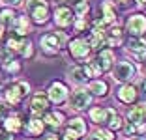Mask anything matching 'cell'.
Returning <instances> with one entry per match:
<instances>
[{
  "label": "cell",
  "mask_w": 146,
  "mask_h": 140,
  "mask_svg": "<svg viewBox=\"0 0 146 140\" xmlns=\"http://www.w3.org/2000/svg\"><path fill=\"white\" fill-rule=\"evenodd\" d=\"M30 93V84L25 81H19V82H13L11 86H8V88L4 90V99L8 105L11 106H17L23 103V99L26 97Z\"/></svg>",
  "instance_id": "cell-1"
},
{
  "label": "cell",
  "mask_w": 146,
  "mask_h": 140,
  "mask_svg": "<svg viewBox=\"0 0 146 140\" xmlns=\"http://www.w3.org/2000/svg\"><path fill=\"white\" fill-rule=\"evenodd\" d=\"M26 11L36 24H45L49 21L47 0H26Z\"/></svg>",
  "instance_id": "cell-2"
},
{
  "label": "cell",
  "mask_w": 146,
  "mask_h": 140,
  "mask_svg": "<svg viewBox=\"0 0 146 140\" xmlns=\"http://www.w3.org/2000/svg\"><path fill=\"white\" fill-rule=\"evenodd\" d=\"M112 79H114L116 82H122V84H127V82H131L135 79V75H137V69H135V65L131 64V62H114V65H112Z\"/></svg>",
  "instance_id": "cell-3"
},
{
  "label": "cell",
  "mask_w": 146,
  "mask_h": 140,
  "mask_svg": "<svg viewBox=\"0 0 146 140\" xmlns=\"http://www.w3.org/2000/svg\"><path fill=\"white\" fill-rule=\"evenodd\" d=\"M62 43H64V36L60 32H56V34H45L39 39V47H41V52L45 56H56L60 52Z\"/></svg>",
  "instance_id": "cell-4"
},
{
  "label": "cell",
  "mask_w": 146,
  "mask_h": 140,
  "mask_svg": "<svg viewBox=\"0 0 146 140\" xmlns=\"http://www.w3.org/2000/svg\"><path fill=\"white\" fill-rule=\"evenodd\" d=\"M90 103H92V93L86 88L73 90L71 97H69V106L73 110H86V106H90Z\"/></svg>",
  "instance_id": "cell-5"
},
{
  "label": "cell",
  "mask_w": 146,
  "mask_h": 140,
  "mask_svg": "<svg viewBox=\"0 0 146 140\" xmlns=\"http://www.w3.org/2000/svg\"><path fill=\"white\" fill-rule=\"evenodd\" d=\"M68 95H69L68 86H66L64 82H60V81L51 82V86L47 88V99L52 101V103H56V105L66 103V101H68Z\"/></svg>",
  "instance_id": "cell-6"
},
{
  "label": "cell",
  "mask_w": 146,
  "mask_h": 140,
  "mask_svg": "<svg viewBox=\"0 0 146 140\" xmlns=\"http://www.w3.org/2000/svg\"><path fill=\"white\" fill-rule=\"evenodd\" d=\"M68 51H69V54H71L75 60H88L92 49H90V45L86 43V39L75 38V39H71V41H69Z\"/></svg>",
  "instance_id": "cell-7"
},
{
  "label": "cell",
  "mask_w": 146,
  "mask_h": 140,
  "mask_svg": "<svg viewBox=\"0 0 146 140\" xmlns=\"http://www.w3.org/2000/svg\"><path fill=\"white\" fill-rule=\"evenodd\" d=\"M125 30L131 38H142L146 34V17L144 15H131L125 22Z\"/></svg>",
  "instance_id": "cell-8"
},
{
  "label": "cell",
  "mask_w": 146,
  "mask_h": 140,
  "mask_svg": "<svg viewBox=\"0 0 146 140\" xmlns=\"http://www.w3.org/2000/svg\"><path fill=\"white\" fill-rule=\"evenodd\" d=\"M75 22V15L68 6H58L54 9V24L60 26V28H68Z\"/></svg>",
  "instance_id": "cell-9"
},
{
  "label": "cell",
  "mask_w": 146,
  "mask_h": 140,
  "mask_svg": "<svg viewBox=\"0 0 146 140\" xmlns=\"http://www.w3.org/2000/svg\"><path fill=\"white\" fill-rule=\"evenodd\" d=\"M49 110V99L47 95L43 93H34L30 99V112L36 116V118H41V114Z\"/></svg>",
  "instance_id": "cell-10"
},
{
  "label": "cell",
  "mask_w": 146,
  "mask_h": 140,
  "mask_svg": "<svg viewBox=\"0 0 146 140\" xmlns=\"http://www.w3.org/2000/svg\"><path fill=\"white\" fill-rule=\"evenodd\" d=\"M127 52H131V56L139 62H146V41H142V38H131L127 43Z\"/></svg>",
  "instance_id": "cell-11"
},
{
  "label": "cell",
  "mask_w": 146,
  "mask_h": 140,
  "mask_svg": "<svg viewBox=\"0 0 146 140\" xmlns=\"http://www.w3.org/2000/svg\"><path fill=\"white\" fill-rule=\"evenodd\" d=\"M125 118H127L129 123H133V125H142L146 122V103H139V105L131 106L127 112H125Z\"/></svg>",
  "instance_id": "cell-12"
},
{
  "label": "cell",
  "mask_w": 146,
  "mask_h": 140,
  "mask_svg": "<svg viewBox=\"0 0 146 140\" xmlns=\"http://www.w3.org/2000/svg\"><path fill=\"white\" fill-rule=\"evenodd\" d=\"M116 97L120 99L122 103H125V105H131V103L137 101V88H135L133 84H122L120 88L116 90Z\"/></svg>",
  "instance_id": "cell-13"
},
{
  "label": "cell",
  "mask_w": 146,
  "mask_h": 140,
  "mask_svg": "<svg viewBox=\"0 0 146 140\" xmlns=\"http://www.w3.org/2000/svg\"><path fill=\"white\" fill-rule=\"evenodd\" d=\"M96 64L99 65L101 73L103 71H111L112 65H114V52H112L111 49H101L99 54H98V58H96Z\"/></svg>",
  "instance_id": "cell-14"
},
{
  "label": "cell",
  "mask_w": 146,
  "mask_h": 140,
  "mask_svg": "<svg viewBox=\"0 0 146 140\" xmlns=\"http://www.w3.org/2000/svg\"><path fill=\"white\" fill-rule=\"evenodd\" d=\"M86 43L90 45V49L101 51V47L107 45V34H105V30L103 28H94L90 32V36H88V39H86Z\"/></svg>",
  "instance_id": "cell-15"
},
{
  "label": "cell",
  "mask_w": 146,
  "mask_h": 140,
  "mask_svg": "<svg viewBox=\"0 0 146 140\" xmlns=\"http://www.w3.org/2000/svg\"><path fill=\"white\" fill-rule=\"evenodd\" d=\"M69 81L73 82V84H86V81L92 77V73H90V69H88V65H82V67H73V69H69Z\"/></svg>",
  "instance_id": "cell-16"
},
{
  "label": "cell",
  "mask_w": 146,
  "mask_h": 140,
  "mask_svg": "<svg viewBox=\"0 0 146 140\" xmlns=\"http://www.w3.org/2000/svg\"><path fill=\"white\" fill-rule=\"evenodd\" d=\"M101 13H103V24H112L116 21V6L112 0H103L101 2Z\"/></svg>",
  "instance_id": "cell-17"
},
{
  "label": "cell",
  "mask_w": 146,
  "mask_h": 140,
  "mask_svg": "<svg viewBox=\"0 0 146 140\" xmlns=\"http://www.w3.org/2000/svg\"><path fill=\"white\" fill-rule=\"evenodd\" d=\"M2 127H4L9 135H17V133L23 129V122H21V118H19L17 114H11V112H9V116L2 122Z\"/></svg>",
  "instance_id": "cell-18"
},
{
  "label": "cell",
  "mask_w": 146,
  "mask_h": 140,
  "mask_svg": "<svg viewBox=\"0 0 146 140\" xmlns=\"http://www.w3.org/2000/svg\"><path fill=\"white\" fill-rule=\"evenodd\" d=\"M88 92L92 93V95H96V97H105L109 93V86L105 81H101V79H96V81H92L90 84H88Z\"/></svg>",
  "instance_id": "cell-19"
},
{
  "label": "cell",
  "mask_w": 146,
  "mask_h": 140,
  "mask_svg": "<svg viewBox=\"0 0 146 140\" xmlns=\"http://www.w3.org/2000/svg\"><path fill=\"white\" fill-rule=\"evenodd\" d=\"M13 30H15V34L19 36V38H23V36H26L28 32H30V22H28V17H25V15H17L15 17V21H13Z\"/></svg>",
  "instance_id": "cell-20"
},
{
  "label": "cell",
  "mask_w": 146,
  "mask_h": 140,
  "mask_svg": "<svg viewBox=\"0 0 146 140\" xmlns=\"http://www.w3.org/2000/svg\"><path fill=\"white\" fill-rule=\"evenodd\" d=\"M112 108H101V106H96V108H90V120L94 123H107L109 114H111Z\"/></svg>",
  "instance_id": "cell-21"
},
{
  "label": "cell",
  "mask_w": 146,
  "mask_h": 140,
  "mask_svg": "<svg viewBox=\"0 0 146 140\" xmlns=\"http://www.w3.org/2000/svg\"><path fill=\"white\" fill-rule=\"evenodd\" d=\"M68 131H71L73 135H77L81 138L82 135H86V122L82 118H73L68 122Z\"/></svg>",
  "instance_id": "cell-22"
},
{
  "label": "cell",
  "mask_w": 146,
  "mask_h": 140,
  "mask_svg": "<svg viewBox=\"0 0 146 140\" xmlns=\"http://www.w3.org/2000/svg\"><path fill=\"white\" fill-rule=\"evenodd\" d=\"M64 120H66V116L62 112H45L43 123H47L49 127H52V129H58L64 123Z\"/></svg>",
  "instance_id": "cell-23"
},
{
  "label": "cell",
  "mask_w": 146,
  "mask_h": 140,
  "mask_svg": "<svg viewBox=\"0 0 146 140\" xmlns=\"http://www.w3.org/2000/svg\"><path fill=\"white\" fill-rule=\"evenodd\" d=\"M43 129H45V123H43V120H41V118H36V116H34V118H32L28 123H26V133H28V135H32V136L41 135Z\"/></svg>",
  "instance_id": "cell-24"
},
{
  "label": "cell",
  "mask_w": 146,
  "mask_h": 140,
  "mask_svg": "<svg viewBox=\"0 0 146 140\" xmlns=\"http://www.w3.org/2000/svg\"><path fill=\"white\" fill-rule=\"evenodd\" d=\"M15 11H13L11 8H6L0 11V26L2 28H11L13 26V21H15Z\"/></svg>",
  "instance_id": "cell-25"
},
{
  "label": "cell",
  "mask_w": 146,
  "mask_h": 140,
  "mask_svg": "<svg viewBox=\"0 0 146 140\" xmlns=\"http://www.w3.org/2000/svg\"><path fill=\"white\" fill-rule=\"evenodd\" d=\"M122 125H124L122 118H120L118 114H116V110L112 108L111 114H109V120H107V127H109V131H120Z\"/></svg>",
  "instance_id": "cell-26"
},
{
  "label": "cell",
  "mask_w": 146,
  "mask_h": 140,
  "mask_svg": "<svg viewBox=\"0 0 146 140\" xmlns=\"http://www.w3.org/2000/svg\"><path fill=\"white\" fill-rule=\"evenodd\" d=\"M23 41H25V39L23 38H9L8 41H6V49H8L9 52H19L21 51V47H23Z\"/></svg>",
  "instance_id": "cell-27"
},
{
  "label": "cell",
  "mask_w": 146,
  "mask_h": 140,
  "mask_svg": "<svg viewBox=\"0 0 146 140\" xmlns=\"http://www.w3.org/2000/svg\"><path fill=\"white\" fill-rule=\"evenodd\" d=\"M122 131H124L125 138H131L133 135H139L137 133V125H133V123H129V122H125L124 125H122Z\"/></svg>",
  "instance_id": "cell-28"
},
{
  "label": "cell",
  "mask_w": 146,
  "mask_h": 140,
  "mask_svg": "<svg viewBox=\"0 0 146 140\" xmlns=\"http://www.w3.org/2000/svg\"><path fill=\"white\" fill-rule=\"evenodd\" d=\"M90 11V6L86 4H79V6H75V9H73V15H77V19H84V15Z\"/></svg>",
  "instance_id": "cell-29"
},
{
  "label": "cell",
  "mask_w": 146,
  "mask_h": 140,
  "mask_svg": "<svg viewBox=\"0 0 146 140\" xmlns=\"http://www.w3.org/2000/svg\"><path fill=\"white\" fill-rule=\"evenodd\" d=\"M19 52H21L25 58H32V54H34V51H32V43L28 41V39H25V41H23L21 51H19Z\"/></svg>",
  "instance_id": "cell-30"
},
{
  "label": "cell",
  "mask_w": 146,
  "mask_h": 140,
  "mask_svg": "<svg viewBox=\"0 0 146 140\" xmlns=\"http://www.w3.org/2000/svg\"><path fill=\"white\" fill-rule=\"evenodd\" d=\"M94 135L98 136L99 140H114V135H112V131H109V129H98Z\"/></svg>",
  "instance_id": "cell-31"
},
{
  "label": "cell",
  "mask_w": 146,
  "mask_h": 140,
  "mask_svg": "<svg viewBox=\"0 0 146 140\" xmlns=\"http://www.w3.org/2000/svg\"><path fill=\"white\" fill-rule=\"evenodd\" d=\"M6 69H8L9 73H17L19 69H21V65H19V62H15V60H9L8 64H6Z\"/></svg>",
  "instance_id": "cell-32"
},
{
  "label": "cell",
  "mask_w": 146,
  "mask_h": 140,
  "mask_svg": "<svg viewBox=\"0 0 146 140\" xmlns=\"http://www.w3.org/2000/svg\"><path fill=\"white\" fill-rule=\"evenodd\" d=\"M9 116V106H6L4 103H0V122H4Z\"/></svg>",
  "instance_id": "cell-33"
},
{
  "label": "cell",
  "mask_w": 146,
  "mask_h": 140,
  "mask_svg": "<svg viewBox=\"0 0 146 140\" xmlns=\"http://www.w3.org/2000/svg\"><path fill=\"white\" fill-rule=\"evenodd\" d=\"M73 26H75V30H77V32H82V30H84V26H86V21H84V19H77V21L73 22Z\"/></svg>",
  "instance_id": "cell-34"
},
{
  "label": "cell",
  "mask_w": 146,
  "mask_h": 140,
  "mask_svg": "<svg viewBox=\"0 0 146 140\" xmlns=\"http://www.w3.org/2000/svg\"><path fill=\"white\" fill-rule=\"evenodd\" d=\"M0 140H13V135H9L4 127H0Z\"/></svg>",
  "instance_id": "cell-35"
},
{
  "label": "cell",
  "mask_w": 146,
  "mask_h": 140,
  "mask_svg": "<svg viewBox=\"0 0 146 140\" xmlns=\"http://www.w3.org/2000/svg\"><path fill=\"white\" fill-rule=\"evenodd\" d=\"M43 140H60V138H58L54 133H45V135H43Z\"/></svg>",
  "instance_id": "cell-36"
},
{
  "label": "cell",
  "mask_w": 146,
  "mask_h": 140,
  "mask_svg": "<svg viewBox=\"0 0 146 140\" xmlns=\"http://www.w3.org/2000/svg\"><path fill=\"white\" fill-rule=\"evenodd\" d=\"M2 4H6V6H17V4H21V0H0Z\"/></svg>",
  "instance_id": "cell-37"
},
{
  "label": "cell",
  "mask_w": 146,
  "mask_h": 140,
  "mask_svg": "<svg viewBox=\"0 0 146 140\" xmlns=\"http://www.w3.org/2000/svg\"><path fill=\"white\" fill-rule=\"evenodd\" d=\"M66 2H68L69 6H73V8H75V6H79V4H84L86 0H66Z\"/></svg>",
  "instance_id": "cell-38"
},
{
  "label": "cell",
  "mask_w": 146,
  "mask_h": 140,
  "mask_svg": "<svg viewBox=\"0 0 146 140\" xmlns=\"http://www.w3.org/2000/svg\"><path fill=\"white\" fill-rule=\"evenodd\" d=\"M137 6H139V8H146V0H137Z\"/></svg>",
  "instance_id": "cell-39"
},
{
  "label": "cell",
  "mask_w": 146,
  "mask_h": 140,
  "mask_svg": "<svg viewBox=\"0 0 146 140\" xmlns=\"http://www.w3.org/2000/svg\"><path fill=\"white\" fill-rule=\"evenodd\" d=\"M118 2H120V4H124V6H127V4H131L133 0H118Z\"/></svg>",
  "instance_id": "cell-40"
},
{
  "label": "cell",
  "mask_w": 146,
  "mask_h": 140,
  "mask_svg": "<svg viewBox=\"0 0 146 140\" xmlns=\"http://www.w3.org/2000/svg\"><path fill=\"white\" fill-rule=\"evenodd\" d=\"M86 140H99V138L96 135H92V136H86Z\"/></svg>",
  "instance_id": "cell-41"
},
{
  "label": "cell",
  "mask_w": 146,
  "mask_h": 140,
  "mask_svg": "<svg viewBox=\"0 0 146 140\" xmlns=\"http://www.w3.org/2000/svg\"><path fill=\"white\" fill-rule=\"evenodd\" d=\"M2 36H4V28H2V26H0V38H2Z\"/></svg>",
  "instance_id": "cell-42"
},
{
  "label": "cell",
  "mask_w": 146,
  "mask_h": 140,
  "mask_svg": "<svg viewBox=\"0 0 146 140\" xmlns=\"http://www.w3.org/2000/svg\"><path fill=\"white\" fill-rule=\"evenodd\" d=\"M133 140H142V138H133Z\"/></svg>",
  "instance_id": "cell-43"
},
{
  "label": "cell",
  "mask_w": 146,
  "mask_h": 140,
  "mask_svg": "<svg viewBox=\"0 0 146 140\" xmlns=\"http://www.w3.org/2000/svg\"><path fill=\"white\" fill-rule=\"evenodd\" d=\"M144 90H146V81H144Z\"/></svg>",
  "instance_id": "cell-44"
},
{
  "label": "cell",
  "mask_w": 146,
  "mask_h": 140,
  "mask_svg": "<svg viewBox=\"0 0 146 140\" xmlns=\"http://www.w3.org/2000/svg\"><path fill=\"white\" fill-rule=\"evenodd\" d=\"M60 140H66V138H60Z\"/></svg>",
  "instance_id": "cell-45"
},
{
  "label": "cell",
  "mask_w": 146,
  "mask_h": 140,
  "mask_svg": "<svg viewBox=\"0 0 146 140\" xmlns=\"http://www.w3.org/2000/svg\"><path fill=\"white\" fill-rule=\"evenodd\" d=\"M0 79H2V77H0Z\"/></svg>",
  "instance_id": "cell-46"
}]
</instances>
